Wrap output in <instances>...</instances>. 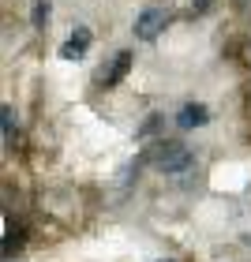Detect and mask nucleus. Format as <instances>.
I'll return each mask as SVG.
<instances>
[{"label": "nucleus", "mask_w": 251, "mask_h": 262, "mask_svg": "<svg viewBox=\"0 0 251 262\" xmlns=\"http://www.w3.org/2000/svg\"><path fill=\"white\" fill-rule=\"evenodd\" d=\"M128 71H131V53H116V56H113V64L101 71V86H105V90H113L116 82L128 75Z\"/></svg>", "instance_id": "3"}, {"label": "nucleus", "mask_w": 251, "mask_h": 262, "mask_svg": "<svg viewBox=\"0 0 251 262\" xmlns=\"http://www.w3.org/2000/svg\"><path fill=\"white\" fill-rule=\"evenodd\" d=\"M247 244H251V240H247Z\"/></svg>", "instance_id": "10"}, {"label": "nucleus", "mask_w": 251, "mask_h": 262, "mask_svg": "<svg viewBox=\"0 0 251 262\" xmlns=\"http://www.w3.org/2000/svg\"><path fill=\"white\" fill-rule=\"evenodd\" d=\"M236 8H240V11H247V15H251V0H236Z\"/></svg>", "instance_id": "9"}, {"label": "nucleus", "mask_w": 251, "mask_h": 262, "mask_svg": "<svg viewBox=\"0 0 251 262\" xmlns=\"http://www.w3.org/2000/svg\"><path fill=\"white\" fill-rule=\"evenodd\" d=\"M49 23V0H38L34 4V27H45Z\"/></svg>", "instance_id": "8"}, {"label": "nucleus", "mask_w": 251, "mask_h": 262, "mask_svg": "<svg viewBox=\"0 0 251 262\" xmlns=\"http://www.w3.org/2000/svg\"><path fill=\"white\" fill-rule=\"evenodd\" d=\"M0 116H4V142L11 146V142H15V109H11V105H4V109H0Z\"/></svg>", "instance_id": "7"}, {"label": "nucleus", "mask_w": 251, "mask_h": 262, "mask_svg": "<svg viewBox=\"0 0 251 262\" xmlns=\"http://www.w3.org/2000/svg\"><path fill=\"white\" fill-rule=\"evenodd\" d=\"M23 247V229L15 225V229H8V236H4V258H11Z\"/></svg>", "instance_id": "6"}, {"label": "nucleus", "mask_w": 251, "mask_h": 262, "mask_svg": "<svg viewBox=\"0 0 251 262\" xmlns=\"http://www.w3.org/2000/svg\"><path fill=\"white\" fill-rule=\"evenodd\" d=\"M87 49H90V30H87V27H79V30H75V34H71V38L64 41L60 56H64V60H79V56L87 53Z\"/></svg>", "instance_id": "5"}, {"label": "nucleus", "mask_w": 251, "mask_h": 262, "mask_svg": "<svg viewBox=\"0 0 251 262\" xmlns=\"http://www.w3.org/2000/svg\"><path fill=\"white\" fill-rule=\"evenodd\" d=\"M169 23H173V11H169V8H161V4L142 8L139 19H135V38H139V41H154L165 27H169Z\"/></svg>", "instance_id": "2"}, {"label": "nucleus", "mask_w": 251, "mask_h": 262, "mask_svg": "<svg viewBox=\"0 0 251 262\" xmlns=\"http://www.w3.org/2000/svg\"><path fill=\"white\" fill-rule=\"evenodd\" d=\"M154 165H158L161 172H169V176H180V172H187L191 165H195V158H191V150L184 146V142L169 139V142H158V150H154Z\"/></svg>", "instance_id": "1"}, {"label": "nucleus", "mask_w": 251, "mask_h": 262, "mask_svg": "<svg viewBox=\"0 0 251 262\" xmlns=\"http://www.w3.org/2000/svg\"><path fill=\"white\" fill-rule=\"evenodd\" d=\"M206 120H210V109L199 105V101H187L184 109L176 113V124H180V127H202Z\"/></svg>", "instance_id": "4"}]
</instances>
